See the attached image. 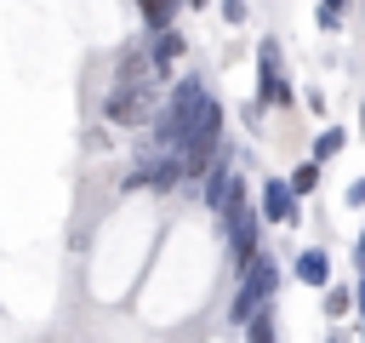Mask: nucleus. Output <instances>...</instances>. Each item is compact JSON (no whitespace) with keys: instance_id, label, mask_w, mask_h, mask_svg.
<instances>
[{"instance_id":"14","label":"nucleus","mask_w":365,"mask_h":343,"mask_svg":"<svg viewBox=\"0 0 365 343\" xmlns=\"http://www.w3.org/2000/svg\"><path fill=\"white\" fill-rule=\"evenodd\" d=\"M245 343H274V309H262V314L245 320Z\"/></svg>"},{"instance_id":"20","label":"nucleus","mask_w":365,"mask_h":343,"mask_svg":"<svg viewBox=\"0 0 365 343\" xmlns=\"http://www.w3.org/2000/svg\"><path fill=\"white\" fill-rule=\"evenodd\" d=\"M319 6H336V11H348V0H319Z\"/></svg>"},{"instance_id":"17","label":"nucleus","mask_w":365,"mask_h":343,"mask_svg":"<svg viewBox=\"0 0 365 343\" xmlns=\"http://www.w3.org/2000/svg\"><path fill=\"white\" fill-rule=\"evenodd\" d=\"M354 309H359V337H365V269H359V286H354Z\"/></svg>"},{"instance_id":"22","label":"nucleus","mask_w":365,"mask_h":343,"mask_svg":"<svg viewBox=\"0 0 365 343\" xmlns=\"http://www.w3.org/2000/svg\"><path fill=\"white\" fill-rule=\"evenodd\" d=\"M188 6H194V11H200V6H211V0H188Z\"/></svg>"},{"instance_id":"8","label":"nucleus","mask_w":365,"mask_h":343,"mask_svg":"<svg viewBox=\"0 0 365 343\" xmlns=\"http://www.w3.org/2000/svg\"><path fill=\"white\" fill-rule=\"evenodd\" d=\"M291 274H297L302 286L325 292V286H331V257H325V246H302V252H297V263H291Z\"/></svg>"},{"instance_id":"2","label":"nucleus","mask_w":365,"mask_h":343,"mask_svg":"<svg viewBox=\"0 0 365 343\" xmlns=\"http://www.w3.org/2000/svg\"><path fill=\"white\" fill-rule=\"evenodd\" d=\"M274 286H279V263H274V252H262L240 280H234V297H228V320L234 326H245L251 314H262V309H274Z\"/></svg>"},{"instance_id":"23","label":"nucleus","mask_w":365,"mask_h":343,"mask_svg":"<svg viewBox=\"0 0 365 343\" xmlns=\"http://www.w3.org/2000/svg\"><path fill=\"white\" fill-rule=\"evenodd\" d=\"M331 343H342V337H331Z\"/></svg>"},{"instance_id":"4","label":"nucleus","mask_w":365,"mask_h":343,"mask_svg":"<svg viewBox=\"0 0 365 343\" xmlns=\"http://www.w3.org/2000/svg\"><path fill=\"white\" fill-rule=\"evenodd\" d=\"M160 86L154 80H143V86H114L108 91V103H103V120L108 126H154L160 120Z\"/></svg>"},{"instance_id":"18","label":"nucleus","mask_w":365,"mask_h":343,"mask_svg":"<svg viewBox=\"0 0 365 343\" xmlns=\"http://www.w3.org/2000/svg\"><path fill=\"white\" fill-rule=\"evenodd\" d=\"M342 200H348V206H365V177H354V183H348V194H342Z\"/></svg>"},{"instance_id":"6","label":"nucleus","mask_w":365,"mask_h":343,"mask_svg":"<svg viewBox=\"0 0 365 343\" xmlns=\"http://www.w3.org/2000/svg\"><path fill=\"white\" fill-rule=\"evenodd\" d=\"M297 200H302V194L291 189V177H268V183H262V194H257V212H262L268 223H279V229H285V223H297Z\"/></svg>"},{"instance_id":"16","label":"nucleus","mask_w":365,"mask_h":343,"mask_svg":"<svg viewBox=\"0 0 365 343\" xmlns=\"http://www.w3.org/2000/svg\"><path fill=\"white\" fill-rule=\"evenodd\" d=\"M314 23H319L325 34H336V29L348 23V11H336V6H319V11H314Z\"/></svg>"},{"instance_id":"12","label":"nucleus","mask_w":365,"mask_h":343,"mask_svg":"<svg viewBox=\"0 0 365 343\" xmlns=\"http://www.w3.org/2000/svg\"><path fill=\"white\" fill-rule=\"evenodd\" d=\"M319 309H325L331 320H342V314L354 309V292H348V286H325V292H319Z\"/></svg>"},{"instance_id":"7","label":"nucleus","mask_w":365,"mask_h":343,"mask_svg":"<svg viewBox=\"0 0 365 343\" xmlns=\"http://www.w3.org/2000/svg\"><path fill=\"white\" fill-rule=\"evenodd\" d=\"M148 57H154L160 74H171V69L188 57V34H182V29H160V34H148Z\"/></svg>"},{"instance_id":"13","label":"nucleus","mask_w":365,"mask_h":343,"mask_svg":"<svg viewBox=\"0 0 365 343\" xmlns=\"http://www.w3.org/2000/svg\"><path fill=\"white\" fill-rule=\"evenodd\" d=\"M291 189H297V194H314V189H319V160H314V154L291 172Z\"/></svg>"},{"instance_id":"21","label":"nucleus","mask_w":365,"mask_h":343,"mask_svg":"<svg viewBox=\"0 0 365 343\" xmlns=\"http://www.w3.org/2000/svg\"><path fill=\"white\" fill-rule=\"evenodd\" d=\"M359 137H365V103H359Z\"/></svg>"},{"instance_id":"10","label":"nucleus","mask_w":365,"mask_h":343,"mask_svg":"<svg viewBox=\"0 0 365 343\" xmlns=\"http://www.w3.org/2000/svg\"><path fill=\"white\" fill-rule=\"evenodd\" d=\"M160 69H154V57H148V46H131L120 63H114V86H143V80H154Z\"/></svg>"},{"instance_id":"19","label":"nucleus","mask_w":365,"mask_h":343,"mask_svg":"<svg viewBox=\"0 0 365 343\" xmlns=\"http://www.w3.org/2000/svg\"><path fill=\"white\" fill-rule=\"evenodd\" d=\"M354 263L365 269V229H359V240H354Z\"/></svg>"},{"instance_id":"9","label":"nucleus","mask_w":365,"mask_h":343,"mask_svg":"<svg viewBox=\"0 0 365 343\" xmlns=\"http://www.w3.org/2000/svg\"><path fill=\"white\" fill-rule=\"evenodd\" d=\"M131 6H137V23L148 34H160V29H177V17H182L188 0H131Z\"/></svg>"},{"instance_id":"1","label":"nucleus","mask_w":365,"mask_h":343,"mask_svg":"<svg viewBox=\"0 0 365 343\" xmlns=\"http://www.w3.org/2000/svg\"><path fill=\"white\" fill-rule=\"evenodd\" d=\"M177 183H188V160H182V149H177V143H154V137H148V149H137V166L125 172V194H137V189L171 194Z\"/></svg>"},{"instance_id":"15","label":"nucleus","mask_w":365,"mask_h":343,"mask_svg":"<svg viewBox=\"0 0 365 343\" xmlns=\"http://www.w3.org/2000/svg\"><path fill=\"white\" fill-rule=\"evenodd\" d=\"M217 17H222L228 29H240V23L251 17V0H217Z\"/></svg>"},{"instance_id":"5","label":"nucleus","mask_w":365,"mask_h":343,"mask_svg":"<svg viewBox=\"0 0 365 343\" xmlns=\"http://www.w3.org/2000/svg\"><path fill=\"white\" fill-rule=\"evenodd\" d=\"M257 103L262 109H297V86L279 69V40L274 34L257 40Z\"/></svg>"},{"instance_id":"3","label":"nucleus","mask_w":365,"mask_h":343,"mask_svg":"<svg viewBox=\"0 0 365 343\" xmlns=\"http://www.w3.org/2000/svg\"><path fill=\"white\" fill-rule=\"evenodd\" d=\"M262 223H268V217H262L251 200L222 217V240H228V269H234V274H245V269L262 257Z\"/></svg>"},{"instance_id":"11","label":"nucleus","mask_w":365,"mask_h":343,"mask_svg":"<svg viewBox=\"0 0 365 343\" xmlns=\"http://www.w3.org/2000/svg\"><path fill=\"white\" fill-rule=\"evenodd\" d=\"M342 149H348V131H342V126H319V131H314V149H308V154H314V160L325 166V160H336Z\"/></svg>"}]
</instances>
